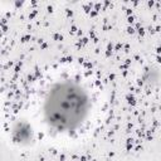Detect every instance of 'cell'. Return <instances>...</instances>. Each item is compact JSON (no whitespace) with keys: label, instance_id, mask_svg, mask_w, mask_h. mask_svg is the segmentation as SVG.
<instances>
[{"label":"cell","instance_id":"6da1fadb","mask_svg":"<svg viewBox=\"0 0 161 161\" xmlns=\"http://www.w3.org/2000/svg\"><path fill=\"white\" fill-rule=\"evenodd\" d=\"M92 99L88 91L75 79L53 83L43 98L42 114L45 125L58 133L70 135L82 128L89 117Z\"/></svg>","mask_w":161,"mask_h":161}]
</instances>
